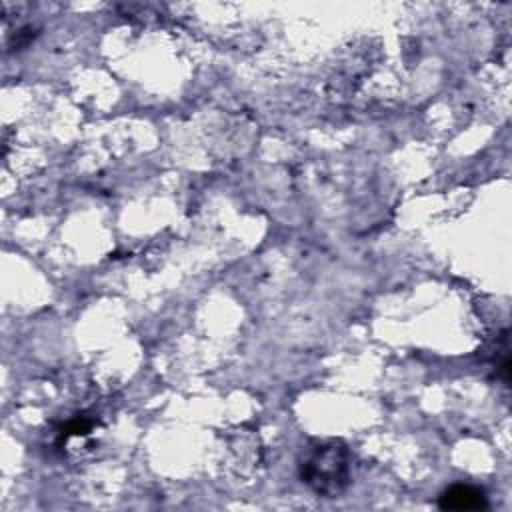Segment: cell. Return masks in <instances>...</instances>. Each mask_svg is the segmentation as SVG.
<instances>
[{
  "label": "cell",
  "instance_id": "cell-1",
  "mask_svg": "<svg viewBox=\"0 0 512 512\" xmlns=\"http://www.w3.org/2000/svg\"><path fill=\"white\" fill-rule=\"evenodd\" d=\"M302 482L324 498H336L350 482L352 458L342 442L328 440L310 446L298 464Z\"/></svg>",
  "mask_w": 512,
  "mask_h": 512
},
{
  "label": "cell",
  "instance_id": "cell-2",
  "mask_svg": "<svg viewBox=\"0 0 512 512\" xmlns=\"http://www.w3.org/2000/svg\"><path fill=\"white\" fill-rule=\"evenodd\" d=\"M438 504L442 510H482L488 506L482 490L464 484L450 486L446 492H442Z\"/></svg>",
  "mask_w": 512,
  "mask_h": 512
}]
</instances>
